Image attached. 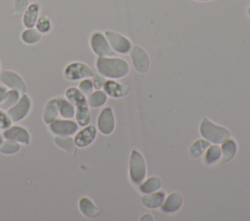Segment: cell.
<instances>
[{"mask_svg":"<svg viewBox=\"0 0 250 221\" xmlns=\"http://www.w3.org/2000/svg\"><path fill=\"white\" fill-rule=\"evenodd\" d=\"M0 68H1V65H0Z\"/></svg>","mask_w":250,"mask_h":221,"instance_id":"b9f144b4","label":"cell"},{"mask_svg":"<svg viewBox=\"0 0 250 221\" xmlns=\"http://www.w3.org/2000/svg\"><path fill=\"white\" fill-rule=\"evenodd\" d=\"M75 122L79 127H85L91 122V113L87 103L75 106Z\"/></svg>","mask_w":250,"mask_h":221,"instance_id":"44dd1931","label":"cell"},{"mask_svg":"<svg viewBox=\"0 0 250 221\" xmlns=\"http://www.w3.org/2000/svg\"><path fill=\"white\" fill-rule=\"evenodd\" d=\"M221 157H222V162L226 163L230 161L235 153H236V143L233 139L228 138L224 142H222V147H221Z\"/></svg>","mask_w":250,"mask_h":221,"instance_id":"cb8c5ba5","label":"cell"},{"mask_svg":"<svg viewBox=\"0 0 250 221\" xmlns=\"http://www.w3.org/2000/svg\"><path fill=\"white\" fill-rule=\"evenodd\" d=\"M165 200V193L163 191L159 192H152L147 193L145 196L142 197L141 202L143 205H145L147 208H157L161 206Z\"/></svg>","mask_w":250,"mask_h":221,"instance_id":"ac0fdd59","label":"cell"},{"mask_svg":"<svg viewBox=\"0 0 250 221\" xmlns=\"http://www.w3.org/2000/svg\"><path fill=\"white\" fill-rule=\"evenodd\" d=\"M78 124L72 119L57 118L48 124V129L53 135H72L78 130Z\"/></svg>","mask_w":250,"mask_h":221,"instance_id":"8992f818","label":"cell"},{"mask_svg":"<svg viewBox=\"0 0 250 221\" xmlns=\"http://www.w3.org/2000/svg\"><path fill=\"white\" fill-rule=\"evenodd\" d=\"M21 148V144H20L19 142L12 139L4 138L2 144L0 145V154L6 155V156L15 155L20 152Z\"/></svg>","mask_w":250,"mask_h":221,"instance_id":"4316f807","label":"cell"},{"mask_svg":"<svg viewBox=\"0 0 250 221\" xmlns=\"http://www.w3.org/2000/svg\"><path fill=\"white\" fill-rule=\"evenodd\" d=\"M54 143L69 155L74 156L77 152V146L71 135H54Z\"/></svg>","mask_w":250,"mask_h":221,"instance_id":"e0dca14e","label":"cell"},{"mask_svg":"<svg viewBox=\"0 0 250 221\" xmlns=\"http://www.w3.org/2000/svg\"><path fill=\"white\" fill-rule=\"evenodd\" d=\"M92 82H93L94 88H95L96 90H100L101 88L104 87L105 80H104V78L103 75H101V74H94V75H93V80H92Z\"/></svg>","mask_w":250,"mask_h":221,"instance_id":"d590c367","label":"cell"},{"mask_svg":"<svg viewBox=\"0 0 250 221\" xmlns=\"http://www.w3.org/2000/svg\"><path fill=\"white\" fill-rule=\"evenodd\" d=\"M105 38L109 43L110 47L112 48V50H114L119 54H126L132 48L131 42L126 37H124L119 33H116L113 31H106Z\"/></svg>","mask_w":250,"mask_h":221,"instance_id":"7c38bea8","label":"cell"},{"mask_svg":"<svg viewBox=\"0 0 250 221\" xmlns=\"http://www.w3.org/2000/svg\"><path fill=\"white\" fill-rule=\"evenodd\" d=\"M200 134L208 141L215 144H219L229 138L230 133L228 129L218 126L212 123L207 118H204L200 124L199 128Z\"/></svg>","mask_w":250,"mask_h":221,"instance_id":"7a4b0ae2","label":"cell"},{"mask_svg":"<svg viewBox=\"0 0 250 221\" xmlns=\"http://www.w3.org/2000/svg\"><path fill=\"white\" fill-rule=\"evenodd\" d=\"M64 97L66 99H68L74 106L87 103L86 96L79 91L78 88L73 87V86L68 87L64 91Z\"/></svg>","mask_w":250,"mask_h":221,"instance_id":"7402d4cb","label":"cell"},{"mask_svg":"<svg viewBox=\"0 0 250 221\" xmlns=\"http://www.w3.org/2000/svg\"><path fill=\"white\" fill-rule=\"evenodd\" d=\"M129 172H130L131 180L135 184H140L146 177V163L142 154L137 150L132 151V154L130 157Z\"/></svg>","mask_w":250,"mask_h":221,"instance_id":"5b68a950","label":"cell"},{"mask_svg":"<svg viewBox=\"0 0 250 221\" xmlns=\"http://www.w3.org/2000/svg\"><path fill=\"white\" fill-rule=\"evenodd\" d=\"M35 27L41 34L49 33L52 29V22L48 17L40 16L36 21Z\"/></svg>","mask_w":250,"mask_h":221,"instance_id":"1f68e13d","label":"cell"},{"mask_svg":"<svg viewBox=\"0 0 250 221\" xmlns=\"http://www.w3.org/2000/svg\"><path fill=\"white\" fill-rule=\"evenodd\" d=\"M42 34L36 28H26L21 34V41L26 45H34L41 39Z\"/></svg>","mask_w":250,"mask_h":221,"instance_id":"83f0119b","label":"cell"},{"mask_svg":"<svg viewBox=\"0 0 250 221\" xmlns=\"http://www.w3.org/2000/svg\"><path fill=\"white\" fill-rule=\"evenodd\" d=\"M210 146L209 141L208 140H204V139H198L196 141H194L190 148H189V155L192 158H198L202 155V153Z\"/></svg>","mask_w":250,"mask_h":221,"instance_id":"f546056e","label":"cell"},{"mask_svg":"<svg viewBox=\"0 0 250 221\" xmlns=\"http://www.w3.org/2000/svg\"><path fill=\"white\" fill-rule=\"evenodd\" d=\"M248 14H249V15H250V8H249V9H248Z\"/></svg>","mask_w":250,"mask_h":221,"instance_id":"ab89813d","label":"cell"},{"mask_svg":"<svg viewBox=\"0 0 250 221\" xmlns=\"http://www.w3.org/2000/svg\"><path fill=\"white\" fill-rule=\"evenodd\" d=\"M59 116V97L50 98L44 105L42 111V120L48 125Z\"/></svg>","mask_w":250,"mask_h":221,"instance_id":"5bb4252c","label":"cell"},{"mask_svg":"<svg viewBox=\"0 0 250 221\" xmlns=\"http://www.w3.org/2000/svg\"><path fill=\"white\" fill-rule=\"evenodd\" d=\"M3 140H4V137H3V135H2V133H0V145L2 144V142H3Z\"/></svg>","mask_w":250,"mask_h":221,"instance_id":"f35d334b","label":"cell"},{"mask_svg":"<svg viewBox=\"0 0 250 221\" xmlns=\"http://www.w3.org/2000/svg\"><path fill=\"white\" fill-rule=\"evenodd\" d=\"M87 104L92 108H99L103 106L107 100V94L101 90H97L92 92L89 95H87Z\"/></svg>","mask_w":250,"mask_h":221,"instance_id":"603a6c76","label":"cell"},{"mask_svg":"<svg viewBox=\"0 0 250 221\" xmlns=\"http://www.w3.org/2000/svg\"><path fill=\"white\" fill-rule=\"evenodd\" d=\"M94 72L92 68L86 63L80 61H73L68 63L63 69V77L67 81H78L84 78L93 77Z\"/></svg>","mask_w":250,"mask_h":221,"instance_id":"277c9868","label":"cell"},{"mask_svg":"<svg viewBox=\"0 0 250 221\" xmlns=\"http://www.w3.org/2000/svg\"><path fill=\"white\" fill-rule=\"evenodd\" d=\"M78 209L87 218H96L100 214V209L88 197H81L78 200Z\"/></svg>","mask_w":250,"mask_h":221,"instance_id":"2e32d148","label":"cell"},{"mask_svg":"<svg viewBox=\"0 0 250 221\" xmlns=\"http://www.w3.org/2000/svg\"><path fill=\"white\" fill-rule=\"evenodd\" d=\"M90 46L92 51L99 56H109L113 55V50L107 42L104 35L100 32H94L90 38Z\"/></svg>","mask_w":250,"mask_h":221,"instance_id":"9c48e42d","label":"cell"},{"mask_svg":"<svg viewBox=\"0 0 250 221\" xmlns=\"http://www.w3.org/2000/svg\"><path fill=\"white\" fill-rule=\"evenodd\" d=\"M149 216H150L149 214H146V215H144V217L141 218V220H146V219H148V220H153V218H152V217H149Z\"/></svg>","mask_w":250,"mask_h":221,"instance_id":"74e56055","label":"cell"},{"mask_svg":"<svg viewBox=\"0 0 250 221\" xmlns=\"http://www.w3.org/2000/svg\"><path fill=\"white\" fill-rule=\"evenodd\" d=\"M6 91H7V88L3 85V86H1L0 85V101H1V99H2V97H3V95H4V93L6 92Z\"/></svg>","mask_w":250,"mask_h":221,"instance_id":"8d00e7d4","label":"cell"},{"mask_svg":"<svg viewBox=\"0 0 250 221\" xmlns=\"http://www.w3.org/2000/svg\"><path fill=\"white\" fill-rule=\"evenodd\" d=\"M197 1H209V0H197Z\"/></svg>","mask_w":250,"mask_h":221,"instance_id":"60d3db41","label":"cell"},{"mask_svg":"<svg viewBox=\"0 0 250 221\" xmlns=\"http://www.w3.org/2000/svg\"><path fill=\"white\" fill-rule=\"evenodd\" d=\"M75 114V106L65 97H59V116L63 119H72Z\"/></svg>","mask_w":250,"mask_h":221,"instance_id":"d4e9b609","label":"cell"},{"mask_svg":"<svg viewBox=\"0 0 250 221\" xmlns=\"http://www.w3.org/2000/svg\"><path fill=\"white\" fill-rule=\"evenodd\" d=\"M183 203V197L180 193L174 192L171 193L163 202L161 204V208L164 212L167 213H172L177 211Z\"/></svg>","mask_w":250,"mask_h":221,"instance_id":"d6986e66","label":"cell"},{"mask_svg":"<svg viewBox=\"0 0 250 221\" xmlns=\"http://www.w3.org/2000/svg\"><path fill=\"white\" fill-rule=\"evenodd\" d=\"M97 127L101 133L110 134L115 127V119L110 107H104L99 114L97 119Z\"/></svg>","mask_w":250,"mask_h":221,"instance_id":"30bf717a","label":"cell"},{"mask_svg":"<svg viewBox=\"0 0 250 221\" xmlns=\"http://www.w3.org/2000/svg\"><path fill=\"white\" fill-rule=\"evenodd\" d=\"M78 89L79 91L86 96V95H89L92 92H93V89H94V86H93V82L91 79L89 78H84L82 80H80L79 84H78Z\"/></svg>","mask_w":250,"mask_h":221,"instance_id":"836d02e7","label":"cell"},{"mask_svg":"<svg viewBox=\"0 0 250 221\" xmlns=\"http://www.w3.org/2000/svg\"><path fill=\"white\" fill-rule=\"evenodd\" d=\"M28 5V0H15L12 12L13 16H22Z\"/></svg>","mask_w":250,"mask_h":221,"instance_id":"d6a6232c","label":"cell"},{"mask_svg":"<svg viewBox=\"0 0 250 221\" xmlns=\"http://www.w3.org/2000/svg\"><path fill=\"white\" fill-rule=\"evenodd\" d=\"M1 83L9 90H16L21 93L26 92V86L21 76L12 70H4L0 73Z\"/></svg>","mask_w":250,"mask_h":221,"instance_id":"ba28073f","label":"cell"},{"mask_svg":"<svg viewBox=\"0 0 250 221\" xmlns=\"http://www.w3.org/2000/svg\"><path fill=\"white\" fill-rule=\"evenodd\" d=\"M2 135L6 139H12L21 145H29L31 142V134L29 130L21 125H11L8 129H4Z\"/></svg>","mask_w":250,"mask_h":221,"instance_id":"52a82bcc","label":"cell"},{"mask_svg":"<svg viewBox=\"0 0 250 221\" xmlns=\"http://www.w3.org/2000/svg\"><path fill=\"white\" fill-rule=\"evenodd\" d=\"M12 120L10 119L6 110L0 108V129L4 130L12 125Z\"/></svg>","mask_w":250,"mask_h":221,"instance_id":"e575fe53","label":"cell"},{"mask_svg":"<svg viewBox=\"0 0 250 221\" xmlns=\"http://www.w3.org/2000/svg\"><path fill=\"white\" fill-rule=\"evenodd\" d=\"M160 186H161V180L157 176H152L147 178L145 182H143L140 185V190L143 193L147 194V193H152L157 191L160 188Z\"/></svg>","mask_w":250,"mask_h":221,"instance_id":"f1b7e54d","label":"cell"},{"mask_svg":"<svg viewBox=\"0 0 250 221\" xmlns=\"http://www.w3.org/2000/svg\"><path fill=\"white\" fill-rule=\"evenodd\" d=\"M32 109V100L27 93H21L20 99L15 105L7 110V113L13 123H18L24 120Z\"/></svg>","mask_w":250,"mask_h":221,"instance_id":"3957f363","label":"cell"},{"mask_svg":"<svg viewBox=\"0 0 250 221\" xmlns=\"http://www.w3.org/2000/svg\"><path fill=\"white\" fill-rule=\"evenodd\" d=\"M39 13H40V4L39 3L34 2V3L29 4L22 15V24L26 28L34 27L36 24V21L39 18Z\"/></svg>","mask_w":250,"mask_h":221,"instance_id":"9a60e30c","label":"cell"},{"mask_svg":"<svg viewBox=\"0 0 250 221\" xmlns=\"http://www.w3.org/2000/svg\"><path fill=\"white\" fill-rule=\"evenodd\" d=\"M221 148L214 144V145H210L207 148L206 154H205V163L207 165H212L214 163H216L220 158H221Z\"/></svg>","mask_w":250,"mask_h":221,"instance_id":"4dcf8cb0","label":"cell"},{"mask_svg":"<svg viewBox=\"0 0 250 221\" xmlns=\"http://www.w3.org/2000/svg\"><path fill=\"white\" fill-rule=\"evenodd\" d=\"M96 67L101 75L112 79L122 78L129 71L128 63L124 59L117 57L99 56L96 60Z\"/></svg>","mask_w":250,"mask_h":221,"instance_id":"6da1fadb","label":"cell"},{"mask_svg":"<svg viewBox=\"0 0 250 221\" xmlns=\"http://www.w3.org/2000/svg\"><path fill=\"white\" fill-rule=\"evenodd\" d=\"M97 136V129L93 125H87L82 127L80 130L75 132L73 137L77 148H85L93 143Z\"/></svg>","mask_w":250,"mask_h":221,"instance_id":"8fae6325","label":"cell"},{"mask_svg":"<svg viewBox=\"0 0 250 221\" xmlns=\"http://www.w3.org/2000/svg\"><path fill=\"white\" fill-rule=\"evenodd\" d=\"M21 93L16 90H8L4 93L1 101H0V108L3 110H8L10 107L15 105L17 101L20 99Z\"/></svg>","mask_w":250,"mask_h":221,"instance_id":"484cf974","label":"cell"},{"mask_svg":"<svg viewBox=\"0 0 250 221\" xmlns=\"http://www.w3.org/2000/svg\"><path fill=\"white\" fill-rule=\"evenodd\" d=\"M103 88L104 90V92L111 97H121L127 92L126 86L112 80L105 81Z\"/></svg>","mask_w":250,"mask_h":221,"instance_id":"ffe728a7","label":"cell"},{"mask_svg":"<svg viewBox=\"0 0 250 221\" xmlns=\"http://www.w3.org/2000/svg\"><path fill=\"white\" fill-rule=\"evenodd\" d=\"M131 58L134 67L140 73H146L149 67V58L146 52L139 46H134L131 50Z\"/></svg>","mask_w":250,"mask_h":221,"instance_id":"4fadbf2b","label":"cell"}]
</instances>
